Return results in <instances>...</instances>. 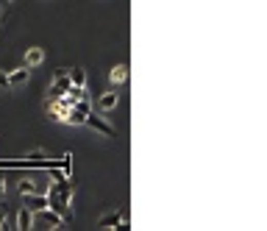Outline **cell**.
Instances as JSON below:
<instances>
[{
  "instance_id": "1",
  "label": "cell",
  "mask_w": 267,
  "mask_h": 231,
  "mask_svg": "<svg viewBox=\"0 0 267 231\" xmlns=\"http://www.w3.org/2000/svg\"><path fill=\"white\" fill-rule=\"evenodd\" d=\"M89 112H92V106H89V98H86V95H81L78 103H75V106L70 109V112H67L64 123H67V126H81V123L86 120V114H89Z\"/></svg>"
},
{
  "instance_id": "2",
  "label": "cell",
  "mask_w": 267,
  "mask_h": 231,
  "mask_svg": "<svg viewBox=\"0 0 267 231\" xmlns=\"http://www.w3.org/2000/svg\"><path fill=\"white\" fill-rule=\"evenodd\" d=\"M70 109H73V103L64 98V95L47 100V114H50V120H59V123H64V117H67V112H70Z\"/></svg>"
},
{
  "instance_id": "3",
  "label": "cell",
  "mask_w": 267,
  "mask_h": 231,
  "mask_svg": "<svg viewBox=\"0 0 267 231\" xmlns=\"http://www.w3.org/2000/svg\"><path fill=\"white\" fill-rule=\"evenodd\" d=\"M70 70H59L56 76H53L50 86H47V92H50V98H59V95H64L67 90H70Z\"/></svg>"
},
{
  "instance_id": "4",
  "label": "cell",
  "mask_w": 267,
  "mask_h": 231,
  "mask_svg": "<svg viewBox=\"0 0 267 231\" xmlns=\"http://www.w3.org/2000/svg\"><path fill=\"white\" fill-rule=\"evenodd\" d=\"M33 220H39V223H45L47 228H59L61 223H64V217H61L56 209H50V206H45V209H37V217Z\"/></svg>"
},
{
  "instance_id": "5",
  "label": "cell",
  "mask_w": 267,
  "mask_h": 231,
  "mask_svg": "<svg viewBox=\"0 0 267 231\" xmlns=\"http://www.w3.org/2000/svg\"><path fill=\"white\" fill-rule=\"evenodd\" d=\"M84 123H86V126H92V128H95V131H100V134H103V137H114V128H112V126H109V123H106V120H103V117H100V114H95V112H89V114H86V120H84Z\"/></svg>"
},
{
  "instance_id": "6",
  "label": "cell",
  "mask_w": 267,
  "mask_h": 231,
  "mask_svg": "<svg viewBox=\"0 0 267 231\" xmlns=\"http://www.w3.org/2000/svg\"><path fill=\"white\" fill-rule=\"evenodd\" d=\"M117 103H120V95L117 92H106V95H100L98 109L100 112H112V109H117Z\"/></svg>"
},
{
  "instance_id": "7",
  "label": "cell",
  "mask_w": 267,
  "mask_h": 231,
  "mask_svg": "<svg viewBox=\"0 0 267 231\" xmlns=\"http://www.w3.org/2000/svg\"><path fill=\"white\" fill-rule=\"evenodd\" d=\"M122 223V215L120 212H109V215H103L98 220V228H117Z\"/></svg>"
},
{
  "instance_id": "8",
  "label": "cell",
  "mask_w": 267,
  "mask_h": 231,
  "mask_svg": "<svg viewBox=\"0 0 267 231\" xmlns=\"http://www.w3.org/2000/svg\"><path fill=\"white\" fill-rule=\"evenodd\" d=\"M25 62H28V67H39L45 62V50L42 47H28L25 50Z\"/></svg>"
},
{
  "instance_id": "9",
  "label": "cell",
  "mask_w": 267,
  "mask_h": 231,
  "mask_svg": "<svg viewBox=\"0 0 267 231\" xmlns=\"http://www.w3.org/2000/svg\"><path fill=\"white\" fill-rule=\"evenodd\" d=\"M25 203H28V209H45L50 206V195H25Z\"/></svg>"
},
{
  "instance_id": "10",
  "label": "cell",
  "mask_w": 267,
  "mask_h": 231,
  "mask_svg": "<svg viewBox=\"0 0 267 231\" xmlns=\"http://www.w3.org/2000/svg\"><path fill=\"white\" fill-rule=\"evenodd\" d=\"M31 226H33V215H31L28 206H23V209H20V215H17V228L28 231Z\"/></svg>"
},
{
  "instance_id": "11",
  "label": "cell",
  "mask_w": 267,
  "mask_h": 231,
  "mask_svg": "<svg viewBox=\"0 0 267 231\" xmlns=\"http://www.w3.org/2000/svg\"><path fill=\"white\" fill-rule=\"evenodd\" d=\"M28 73H31V70H11L9 76H6V78H9V86L25 84V81H28Z\"/></svg>"
},
{
  "instance_id": "12",
  "label": "cell",
  "mask_w": 267,
  "mask_h": 231,
  "mask_svg": "<svg viewBox=\"0 0 267 231\" xmlns=\"http://www.w3.org/2000/svg\"><path fill=\"white\" fill-rule=\"evenodd\" d=\"M126 76H128V67L126 64H117L112 73H109V78H112V84H122L126 81Z\"/></svg>"
},
{
  "instance_id": "13",
  "label": "cell",
  "mask_w": 267,
  "mask_h": 231,
  "mask_svg": "<svg viewBox=\"0 0 267 231\" xmlns=\"http://www.w3.org/2000/svg\"><path fill=\"white\" fill-rule=\"evenodd\" d=\"M70 84L73 86H84L86 84V70L84 67H75V70L70 73Z\"/></svg>"
},
{
  "instance_id": "14",
  "label": "cell",
  "mask_w": 267,
  "mask_h": 231,
  "mask_svg": "<svg viewBox=\"0 0 267 231\" xmlns=\"http://www.w3.org/2000/svg\"><path fill=\"white\" fill-rule=\"evenodd\" d=\"M20 192H23V195H33V192H37L33 181H28V179H25V181H20Z\"/></svg>"
},
{
  "instance_id": "15",
  "label": "cell",
  "mask_w": 267,
  "mask_h": 231,
  "mask_svg": "<svg viewBox=\"0 0 267 231\" xmlns=\"http://www.w3.org/2000/svg\"><path fill=\"white\" fill-rule=\"evenodd\" d=\"M28 159H45V151H31Z\"/></svg>"
},
{
  "instance_id": "16",
  "label": "cell",
  "mask_w": 267,
  "mask_h": 231,
  "mask_svg": "<svg viewBox=\"0 0 267 231\" xmlns=\"http://www.w3.org/2000/svg\"><path fill=\"white\" fill-rule=\"evenodd\" d=\"M9 86V78H6V73H0V90H6Z\"/></svg>"
},
{
  "instance_id": "17",
  "label": "cell",
  "mask_w": 267,
  "mask_h": 231,
  "mask_svg": "<svg viewBox=\"0 0 267 231\" xmlns=\"http://www.w3.org/2000/svg\"><path fill=\"white\" fill-rule=\"evenodd\" d=\"M0 228H6V209H0Z\"/></svg>"
},
{
  "instance_id": "18",
  "label": "cell",
  "mask_w": 267,
  "mask_h": 231,
  "mask_svg": "<svg viewBox=\"0 0 267 231\" xmlns=\"http://www.w3.org/2000/svg\"><path fill=\"white\" fill-rule=\"evenodd\" d=\"M3 192H6V189H3V181H0V198H3Z\"/></svg>"
},
{
  "instance_id": "19",
  "label": "cell",
  "mask_w": 267,
  "mask_h": 231,
  "mask_svg": "<svg viewBox=\"0 0 267 231\" xmlns=\"http://www.w3.org/2000/svg\"><path fill=\"white\" fill-rule=\"evenodd\" d=\"M0 9H3V0H0Z\"/></svg>"
},
{
  "instance_id": "20",
  "label": "cell",
  "mask_w": 267,
  "mask_h": 231,
  "mask_svg": "<svg viewBox=\"0 0 267 231\" xmlns=\"http://www.w3.org/2000/svg\"><path fill=\"white\" fill-rule=\"evenodd\" d=\"M3 3H11V0H3Z\"/></svg>"
}]
</instances>
